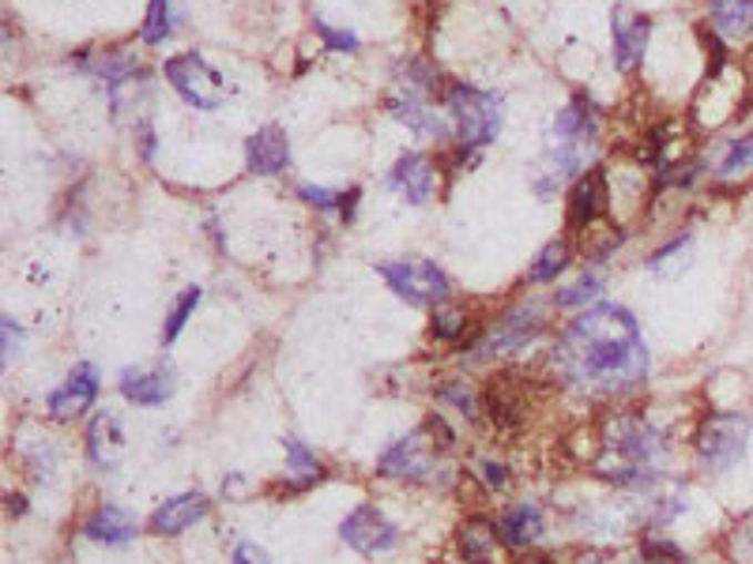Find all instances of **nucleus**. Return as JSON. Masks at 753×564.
Instances as JSON below:
<instances>
[{"label": "nucleus", "mask_w": 753, "mask_h": 564, "mask_svg": "<svg viewBox=\"0 0 753 564\" xmlns=\"http://www.w3.org/2000/svg\"><path fill=\"white\" fill-rule=\"evenodd\" d=\"M558 369L577 384L622 388L648 372V347L633 312L622 305H592L569 324L558 342Z\"/></svg>", "instance_id": "1"}, {"label": "nucleus", "mask_w": 753, "mask_h": 564, "mask_svg": "<svg viewBox=\"0 0 753 564\" xmlns=\"http://www.w3.org/2000/svg\"><path fill=\"white\" fill-rule=\"evenodd\" d=\"M445 106L452 113L456 136L464 147H486L490 140H498L501 132V99L486 94L479 88H467V83H449L445 88Z\"/></svg>", "instance_id": "2"}, {"label": "nucleus", "mask_w": 753, "mask_h": 564, "mask_svg": "<svg viewBox=\"0 0 753 564\" xmlns=\"http://www.w3.org/2000/svg\"><path fill=\"white\" fill-rule=\"evenodd\" d=\"M377 275L388 283V290L399 294V298L411 301V305H434V301L449 298V275H445L434 260L380 264Z\"/></svg>", "instance_id": "3"}, {"label": "nucleus", "mask_w": 753, "mask_h": 564, "mask_svg": "<svg viewBox=\"0 0 753 564\" xmlns=\"http://www.w3.org/2000/svg\"><path fill=\"white\" fill-rule=\"evenodd\" d=\"M166 80L193 110H215L223 102V75L200 53H177L166 61Z\"/></svg>", "instance_id": "4"}, {"label": "nucleus", "mask_w": 753, "mask_h": 564, "mask_svg": "<svg viewBox=\"0 0 753 564\" xmlns=\"http://www.w3.org/2000/svg\"><path fill=\"white\" fill-rule=\"evenodd\" d=\"M750 437V418L742 414H712L704 418V425L698 429V452L704 459V466L712 471H727L742 459Z\"/></svg>", "instance_id": "5"}, {"label": "nucleus", "mask_w": 753, "mask_h": 564, "mask_svg": "<svg viewBox=\"0 0 753 564\" xmlns=\"http://www.w3.org/2000/svg\"><path fill=\"white\" fill-rule=\"evenodd\" d=\"M547 328V312H542L539 301L517 305V309L501 312L498 324L490 328V336H482V347L475 350L479 358H498V353H512L520 347H528L539 331Z\"/></svg>", "instance_id": "6"}, {"label": "nucleus", "mask_w": 753, "mask_h": 564, "mask_svg": "<svg viewBox=\"0 0 753 564\" xmlns=\"http://www.w3.org/2000/svg\"><path fill=\"white\" fill-rule=\"evenodd\" d=\"M339 539L355 553H362V557H377V553H388L399 546L396 523L380 509H374V504H358V509L343 520Z\"/></svg>", "instance_id": "7"}, {"label": "nucleus", "mask_w": 753, "mask_h": 564, "mask_svg": "<svg viewBox=\"0 0 753 564\" xmlns=\"http://www.w3.org/2000/svg\"><path fill=\"white\" fill-rule=\"evenodd\" d=\"M607 215H610V185H607L603 170L592 166L588 174L577 177L573 193H569L566 226H569V234H588V229Z\"/></svg>", "instance_id": "8"}, {"label": "nucleus", "mask_w": 753, "mask_h": 564, "mask_svg": "<svg viewBox=\"0 0 753 564\" xmlns=\"http://www.w3.org/2000/svg\"><path fill=\"white\" fill-rule=\"evenodd\" d=\"M94 399H99V369H94L91 361H80V366L64 377V384L50 391L45 410H50V418H57V422H75V418L88 414Z\"/></svg>", "instance_id": "9"}, {"label": "nucleus", "mask_w": 753, "mask_h": 564, "mask_svg": "<svg viewBox=\"0 0 753 564\" xmlns=\"http://www.w3.org/2000/svg\"><path fill=\"white\" fill-rule=\"evenodd\" d=\"M212 512V501H207V493H177L170 496L166 504H159L155 515H151V534H159V539H177V534H185L189 527H196L204 515Z\"/></svg>", "instance_id": "10"}, {"label": "nucleus", "mask_w": 753, "mask_h": 564, "mask_svg": "<svg viewBox=\"0 0 753 564\" xmlns=\"http://www.w3.org/2000/svg\"><path fill=\"white\" fill-rule=\"evenodd\" d=\"M426 429H415V433H407L404 441H396L388 448L385 455H380L377 471L388 474V478H407V482H423L426 474H430L434 466V455L426 452Z\"/></svg>", "instance_id": "11"}, {"label": "nucleus", "mask_w": 753, "mask_h": 564, "mask_svg": "<svg viewBox=\"0 0 753 564\" xmlns=\"http://www.w3.org/2000/svg\"><path fill=\"white\" fill-rule=\"evenodd\" d=\"M596 132H599V113L592 106V99H588V94H573L554 117V143L558 147L588 151L596 140Z\"/></svg>", "instance_id": "12"}, {"label": "nucleus", "mask_w": 753, "mask_h": 564, "mask_svg": "<svg viewBox=\"0 0 753 564\" xmlns=\"http://www.w3.org/2000/svg\"><path fill=\"white\" fill-rule=\"evenodd\" d=\"M610 31H614V69L633 72L637 64H641L644 50H648V38H652V19L629 16L625 8H614V16H610Z\"/></svg>", "instance_id": "13"}, {"label": "nucleus", "mask_w": 753, "mask_h": 564, "mask_svg": "<svg viewBox=\"0 0 753 564\" xmlns=\"http://www.w3.org/2000/svg\"><path fill=\"white\" fill-rule=\"evenodd\" d=\"M245 166L256 177H272L283 174L291 166V140L279 124H264L261 132H253L250 143H245Z\"/></svg>", "instance_id": "14"}, {"label": "nucleus", "mask_w": 753, "mask_h": 564, "mask_svg": "<svg viewBox=\"0 0 753 564\" xmlns=\"http://www.w3.org/2000/svg\"><path fill=\"white\" fill-rule=\"evenodd\" d=\"M388 188L404 196L407 204L423 207L426 199L434 196V162L426 155H418V151L404 155L393 166V174H388Z\"/></svg>", "instance_id": "15"}, {"label": "nucleus", "mask_w": 753, "mask_h": 564, "mask_svg": "<svg viewBox=\"0 0 753 564\" xmlns=\"http://www.w3.org/2000/svg\"><path fill=\"white\" fill-rule=\"evenodd\" d=\"M542 531H547V523H542V512L536 504H512V509H505L498 515V539L505 542L509 550H528L536 546L542 539Z\"/></svg>", "instance_id": "16"}, {"label": "nucleus", "mask_w": 753, "mask_h": 564, "mask_svg": "<svg viewBox=\"0 0 753 564\" xmlns=\"http://www.w3.org/2000/svg\"><path fill=\"white\" fill-rule=\"evenodd\" d=\"M170 391H174V377H170V369H125L121 372V396L129 399V403H140V407H162L170 399Z\"/></svg>", "instance_id": "17"}, {"label": "nucleus", "mask_w": 753, "mask_h": 564, "mask_svg": "<svg viewBox=\"0 0 753 564\" xmlns=\"http://www.w3.org/2000/svg\"><path fill=\"white\" fill-rule=\"evenodd\" d=\"M136 531H140L136 515L118 509V504H102V509L83 523V534H88L91 542H102V546H129V542L136 539Z\"/></svg>", "instance_id": "18"}, {"label": "nucleus", "mask_w": 753, "mask_h": 564, "mask_svg": "<svg viewBox=\"0 0 753 564\" xmlns=\"http://www.w3.org/2000/svg\"><path fill=\"white\" fill-rule=\"evenodd\" d=\"M388 113L399 121V124H407L411 132H423V136H449V121L441 117L437 110H430V102H423V99H415V94H399V99L388 102Z\"/></svg>", "instance_id": "19"}, {"label": "nucleus", "mask_w": 753, "mask_h": 564, "mask_svg": "<svg viewBox=\"0 0 753 564\" xmlns=\"http://www.w3.org/2000/svg\"><path fill=\"white\" fill-rule=\"evenodd\" d=\"M712 31L720 38H750L753 34V0H709Z\"/></svg>", "instance_id": "20"}, {"label": "nucleus", "mask_w": 753, "mask_h": 564, "mask_svg": "<svg viewBox=\"0 0 753 564\" xmlns=\"http://www.w3.org/2000/svg\"><path fill=\"white\" fill-rule=\"evenodd\" d=\"M456 542H460V553H464L467 561L490 564L493 553H498V523L471 515V520L460 523V531H456Z\"/></svg>", "instance_id": "21"}, {"label": "nucleus", "mask_w": 753, "mask_h": 564, "mask_svg": "<svg viewBox=\"0 0 753 564\" xmlns=\"http://www.w3.org/2000/svg\"><path fill=\"white\" fill-rule=\"evenodd\" d=\"M125 444V437L118 433V418L99 414L88 429V459L94 466H118V452Z\"/></svg>", "instance_id": "22"}, {"label": "nucleus", "mask_w": 753, "mask_h": 564, "mask_svg": "<svg viewBox=\"0 0 753 564\" xmlns=\"http://www.w3.org/2000/svg\"><path fill=\"white\" fill-rule=\"evenodd\" d=\"M174 31H177L174 0H151L147 16H144V27H140V42H144V45H162Z\"/></svg>", "instance_id": "23"}, {"label": "nucleus", "mask_w": 753, "mask_h": 564, "mask_svg": "<svg viewBox=\"0 0 753 564\" xmlns=\"http://www.w3.org/2000/svg\"><path fill=\"white\" fill-rule=\"evenodd\" d=\"M569 264H573V248H569V242L542 245V253L536 256V264L528 267V283H554Z\"/></svg>", "instance_id": "24"}, {"label": "nucleus", "mask_w": 753, "mask_h": 564, "mask_svg": "<svg viewBox=\"0 0 753 564\" xmlns=\"http://www.w3.org/2000/svg\"><path fill=\"white\" fill-rule=\"evenodd\" d=\"M690 248H693V237L690 234L674 237V242H666L660 253L648 256V271L660 275V279H674V275H679L682 267L690 264Z\"/></svg>", "instance_id": "25"}, {"label": "nucleus", "mask_w": 753, "mask_h": 564, "mask_svg": "<svg viewBox=\"0 0 753 564\" xmlns=\"http://www.w3.org/2000/svg\"><path fill=\"white\" fill-rule=\"evenodd\" d=\"M283 448H287V471L298 474V482H294V490H309L313 482H320L324 478V466L317 463V455L305 448L298 437H287L283 441Z\"/></svg>", "instance_id": "26"}, {"label": "nucleus", "mask_w": 753, "mask_h": 564, "mask_svg": "<svg viewBox=\"0 0 753 564\" xmlns=\"http://www.w3.org/2000/svg\"><path fill=\"white\" fill-rule=\"evenodd\" d=\"M200 298H204V294H200V286H189V290L181 294V298L174 301V309H170L166 324H162V342H166V347H170V342H174V339L181 336V328H185L189 317H193V312H196Z\"/></svg>", "instance_id": "27"}, {"label": "nucleus", "mask_w": 753, "mask_h": 564, "mask_svg": "<svg viewBox=\"0 0 753 564\" xmlns=\"http://www.w3.org/2000/svg\"><path fill=\"white\" fill-rule=\"evenodd\" d=\"M430 328L441 342H456V347H460V339L467 331V312L456 309V305H437L430 317Z\"/></svg>", "instance_id": "28"}, {"label": "nucleus", "mask_w": 753, "mask_h": 564, "mask_svg": "<svg viewBox=\"0 0 753 564\" xmlns=\"http://www.w3.org/2000/svg\"><path fill=\"white\" fill-rule=\"evenodd\" d=\"M750 166H753V132H750V136H742V140H731V147L723 151L716 174H720L723 181H727V177L746 174Z\"/></svg>", "instance_id": "29"}, {"label": "nucleus", "mask_w": 753, "mask_h": 564, "mask_svg": "<svg viewBox=\"0 0 753 564\" xmlns=\"http://www.w3.org/2000/svg\"><path fill=\"white\" fill-rule=\"evenodd\" d=\"M603 294V283L596 279V275H584L577 286H566V290H558L554 305L558 309H577V305H588L592 298H599Z\"/></svg>", "instance_id": "30"}, {"label": "nucleus", "mask_w": 753, "mask_h": 564, "mask_svg": "<svg viewBox=\"0 0 753 564\" xmlns=\"http://www.w3.org/2000/svg\"><path fill=\"white\" fill-rule=\"evenodd\" d=\"M641 561L644 564H685V553L674 542L663 539H644L641 542Z\"/></svg>", "instance_id": "31"}, {"label": "nucleus", "mask_w": 753, "mask_h": 564, "mask_svg": "<svg viewBox=\"0 0 753 564\" xmlns=\"http://www.w3.org/2000/svg\"><path fill=\"white\" fill-rule=\"evenodd\" d=\"M437 399L456 407L460 414H475V396L464 380H445V384H437Z\"/></svg>", "instance_id": "32"}, {"label": "nucleus", "mask_w": 753, "mask_h": 564, "mask_svg": "<svg viewBox=\"0 0 753 564\" xmlns=\"http://www.w3.org/2000/svg\"><path fill=\"white\" fill-rule=\"evenodd\" d=\"M298 196L305 199V204L320 207V212H339L343 207V193H336V188H324V185H298Z\"/></svg>", "instance_id": "33"}, {"label": "nucleus", "mask_w": 753, "mask_h": 564, "mask_svg": "<svg viewBox=\"0 0 753 564\" xmlns=\"http://www.w3.org/2000/svg\"><path fill=\"white\" fill-rule=\"evenodd\" d=\"M313 27H317V34L324 38V45H328V50H336V53H355L358 50V38L350 31H339V27L324 23V19H317Z\"/></svg>", "instance_id": "34"}, {"label": "nucleus", "mask_w": 753, "mask_h": 564, "mask_svg": "<svg viewBox=\"0 0 753 564\" xmlns=\"http://www.w3.org/2000/svg\"><path fill=\"white\" fill-rule=\"evenodd\" d=\"M622 229H618V226H610L607 229V237H596V242H592V237H588V242H584V248H588V260H607V256L610 253H618V245H622Z\"/></svg>", "instance_id": "35"}, {"label": "nucleus", "mask_w": 753, "mask_h": 564, "mask_svg": "<svg viewBox=\"0 0 753 564\" xmlns=\"http://www.w3.org/2000/svg\"><path fill=\"white\" fill-rule=\"evenodd\" d=\"M704 53H709V75H720L723 69H727V42L716 34V31H704Z\"/></svg>", "instance_id": "36"}, {"label": "nucleus", "mask_w": 753, "mask_h": 564, "mask_svg": "<svg viewBox=\"0 0 753 564\" xmlns=\"http://www.w3.org/2000/svg\"><path fill=\"white\" fill-rule=\"evenodd\" d=\"M475 471L482 474L486 490H493V493L509 485V471H505V463H493V459H475Z\"/></svg>", "instance_id": "37"}, {"label": "nucleus", "mask_w": 753, "mask_h": 564, "mask_svg": "<svg viewBox=\"0 0 753 564\" xmlns=\"http://www.w3.org/2000/svg\"><path fill=\"white\" fill-rule=\"evenodd\" d=\"M0 328H4V361H12V350H19V339H23V328L12 320V317H4L0 320Z\"/></svg>", "instance_id": "38"}, {"label": "nucleus", "mask_w": 753, "mask_h": 564, "mask_svg": "<svg viewBox=\"0 0 753 564\" xmlns=\"http://www.w3.org/2000/svg\"><path fill=\"white\" fill-rule=\"evenodd\" d=\"M234 564H272V561L264 557L261 546H253V542H242V546L234 550Z\"/></svg>", "instance_id": "39"}, {"label": "nucleus", "mask_w": 753, "mask_h": 564, "mask_svg": "<svg viewBox=\"0 0 753 564\" xmlns=\"http://www.w3.org/2000/svg\"><path fill=\"white\" fill-rule=\"evenodd\" d=\"M140 158L144 162L155 158V132H151V124H140Z\"/></svg>", "instance_id": "40"}, {"label": "nucleus", "mask_w": 753, "mask_h": 564, "mask_svg": "<svg viewBox=\"0 0 753 564\" xmlns=\"http://www.w3.org/2000/svg\"><path fill=\"white\" fill-rule=\"evenodd\" d=\"M355 207H358V188H347V193H343V207H339V215L347 218H355Z\"/></svg>", "instance_id": "41"}, {"label": "nucleus", "mask_w": 753, "mask_h": 564, "mask_svg": "<svg viewBox=\"0 0 753 564\" xmlns=\"http://www.w3.org/2000/svg\"><path fill=\"white\" fill-rule=\"evenodd\" d=\"M8 512H16V515H23V512H27V501H23V496H16V493H8Z\"/></svg>", "instance_id": "42"}]
</instances>
